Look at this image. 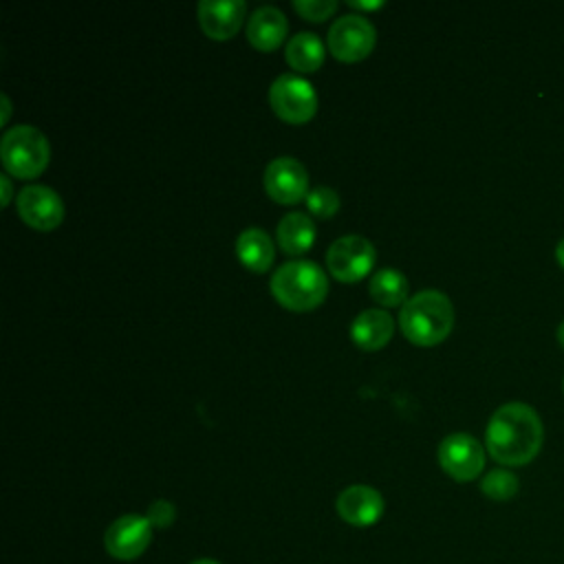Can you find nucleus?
Wrapping results in <instances>:
<instances>
[{"mask_svg":"<svg viewBox=\"0 0 564 564\" xmlns=\"http://www.w3.org/2000/svg\"><path fill=\"white\" fill-rule=\"evenodd\" d=\"M544 443L540 414L522 401L500 405L485 430V447L494 460L507 467L531 463Z\"/></svg>","mask_w":564,"mask_h":564,"instance_id":"f257e3e1","label":"nucleus"},{"mask_svg":"<svg viewBox=\"0 0 564 564\" xmlns=\"http://www.w3.org/2000/svg\"><path fill=\"white\" fill-rule=\"evenodd\" d=\"M399 326L412 344L436 346L454 328V306L443 291H419L401 306Z\"/></svg>","mask_w":564,"mask_h":564,"instance_id":"f03ea898","label":"nucleus"},{"mask_svg":"<svg viewBox=\"0 0 564 564\" xmlns=\"http://www.w3.org/2000/svg\"><path fill=\"white\" fill-rule=\"evenodd\" d=\"M271 295L289 311H313L328 295V278L324 269L311 260H291L271 275Z\"/></svg>","mask_w":564,"mask_h":564,"instance_id":"7ed1b4c3","label":"nucleus"},{"mask_svg":"<svg viewBox=\"0 0 564 564\" xmlns=\"http://www.w3.org/2000/svg\"><path fill=\"white\" fill-rule=\"evenodd\" d=\"M0 156L7 174L29 181L46 170L51 161V145L37 128L20 123L2 134Z\"/></svg>","mask_w":564,"mask_h":564,"instance_id":"20e7f679","label":"nucleus"},{"mask_svg":"<svg viewBox=\"0 0 564 564\" xmlns=\"http://www.w3.org/2000/svg\"><path fill=\"white\" fill-rule=\"evenodd\" d=\"M269 104L282 121L293 126L311 121L317 112V95L311 82L295 73H284L273 79L269 88Z\"/></svg>","mask_w":564,"mask_h":564,"instance_id":"39448f33","label":"nucleus"},{"mask_svg":"<svg viewBox=\"0 0 564 564\" xmlns=\"http://www.w3.org/2000/svg\"><path fill=\"white\" fill-rule=\"evenodd\" d=\"M375 245L364 236H341L326 251V267L330 275L344 284L364 280L375 264Z\"/></svg>","mask_w":564,"mask_h":564,"instance_id":"423d86ee","label":"nucleus"},{"mask_svg":"<svg viewBox=\"0 0 564 564\" xmlns=\"http://www.w3.org/2000/svg\"><path fill=\"white\" fill-rule=\"evenodd\" d=\"M377 31L372 22L359 13L337 18L328 29V51L341 62H359L375 48Z\"/></svg>","mask_w":564,"mask_h":564,"instance_id":"0eeeda50","label":"nucleus"},{"mask_svg":"<svg viewBox=\"0 0 564 564\" xmlns=\"http://www.w3.org/2000/svg\"><path fill=\"white\" fill-rule=\"evenodd\" d=\"M438 465L449 478L458 482H469L480 476L485 467V447L471 434H447L438 445Z\"/></svg>","mask_w":564,"mask_h":564,"instance_id":"6e6552de","label":"nucleus"},{"mask_svg":"<svg viewBox=\"0 0 564 564\" xmlns=\"http://www.w3.org/2000/svg\"><path fill=\"white\" fill-rule=\"evenodd\" d=\"M264 192L282 205H295L306 198L308 189V172L306 167L293 156H278L273 159L262 176Z\"/></svg>","mask_w":564,"mask_h":564,"instance_id":"1a4fd4ad","label":"nucleus"},{"mask_svg":"<svg viewBox=\"0 0 564 564\" xmlns=\"http://www.w3.org/2000/svg\"><path fill=\"white\" fill-rule=\"evenodd\" d=\"M152 529L154 527L145 516L126 513L110 522L104 533V546L115 560H134L148 549Z\"/></svg>","mask_w":564,"mask_h":564,"instance_id":"9d476101","label":"nucleus"},{"mask_svg":"<svg viewBox=\"0 0 564 564\" xmlns=\"http://www.w3.org/2000/svg\"><path fill=\"white\" fill-rule=\"evenodd\" d=\"M18 214L31 229L53 231L64 220V203L46 185H26L18 192Z\"/></svg>","mask_w":564,"mask_h":564,"instance_id":"9b49d317","label":"nucleus"},{"mask_svg":"<svg viewBox=\"0 0 564 564\" xmlns=\"http://www.w3.org/2000/svg\"><path fill=\"white\" fill-rule=\"evenodd\" d=\"M247 15L242 0H203L198 2V22L207 37L231 40Z\"/></svg>","mask_w":564,"mask_h":564,"instance_id":"f8f14e48","label":"nucleus"},{"mask_svg":"<svg viewBox=\"0 0 564 564\" xmlns=\"http://www.w3.org/2000/svg\"><path fill=\"white\" fill-rule=\"evenodd\" d=\"M335 507L344 522L352 527H370L383 516L386 502L375 487L350 485L337 496Z\"/></svg>","mask_w":564,"mask_h":564,"instance_id":"ddd939ff","label":"nucleus"},{"mask_svg":"<svg viewBox=\"0 0 564 564\" xmlns=\"http://www.w3.org/2000/svg\"><path fill=\"white\" fill-rule=\"evenodd\" d=\"M286 31H289V22L284 13L271 4L258 7L247 20V40L251 42L253 48L264 53L280 48V44L286 37Z\"/></svg>","mask_w":564,"mask_h":564,"instance_id":"4468645a","label":"nucleus"},{"mask_svg":"<svg viewBox=\"0 0 564 564\" xmlns=\"http://www.w3.org/2000/svg\"><path fill=\"white\" fill-rule=\"evenodd\" d=\"M394 333V319L383 308H366L350 324V337L361 350H381Z\"/></svg>","mask_w":564,"mask_h":564,"instance_id":"2eb2a0df","label":"nucleus"},{"mask_svg":"<svg viewBox=\"0 0 564 564\" xmlns=\"http://www.w3.org/2000/svg\"><path fill=\"white\" fill-rule=\"evenodd\" d=\"M236 256L240 264L253 273H264L275 260V245L260 227H247L236 238Z\"/></svg>","mask_w":564,"mask_h":564,"instance_id":"dca6fc26","label":"nucleus"},{"mask_svg":"<svg viewBox=\"0 0 564 564\" xmlns=\"http://www.w3.org/2000/svg\"><path fill=\"white\" fill-rule=\"evenodd\" d=\"M275 238L286 256H302L315 242V223L302 212H291L278 223Z\"/></svg>","mask_w":564,"mask_h":564,"instance_id":"f3484780","label":"nucleus"},{"mask_svg":"<svg viewBox=\"0 0 564 564\" xmlns=\"http://www.w3.org/2000/svg\"><path fill=\"white\" fill-rule=\"evenodd\" d=\"M324 55L326 51L322 40L311 31L295 33L284 46V57L297 73H315L324 64Z\"/></svg>","mask_w":564,"mask_h":564,"instance_id":"a211bd4d","label":"nucleus"},{"mask_svg":"<svg viewBox=\"0 0 564 564\" xmlns=\"http://www.w3.org/2000/svg\"><path fill=\"white\" fill-rule=\"evenodd\" d=\"M368 291L379 306H403L408 302V278L401 271L386 267L370 278Z\"/></svg>","mask_w":564,"mask_h":564,"instance_id":"6ab92c4d","label":"nucleus"},{"mask_svg":"<svg viewBox=\"0 0 564 564\" xmlns=\"http://www.w3.org/2000/svg\"><path fill=\"white\" fill-rule=\"evenodd\" d=\"M518 476L509 469H491L480 480V491L491 500H511L518 494Z\"/></svg>","mask_w":564,"mask_h":564,"instance_id":"aec40b11","label":"nucleus"},{"mask_svg":"<svg viewBox=\"0 0 564 564\" xmlns=\"http://www.w3.org/2000/svg\"><path fill=\"white\" fill-rule=\"evenodd\" d=\"M306 209L317 218H330L339 209V196L326 185H317L306 194Z\"/></svg>","mask_w":564,"mask_h":564,"instance_id":"412c9836","label":"nucleus"},{"mask_svg":"<svg viewBox=\"0 0 564 564\" xmlns=\"http://www.w3.org/2000/svg\"><path fill=\"white\" fill-rule=\"evenodd\" d=\"M293 9L311 22H322L335 13L337 2L335 0H295Z\"/></svg>","mask_w":564,"mask_h":564,"instance_id":"4be33fe9","label":"nucleus"},{"mask_svg":"<svg viewBox=\"0 0 564 564\" xmlns=\"http://www.w3.org/2000/svg\"><path fill=\"white\" fill-rule=\"evenodd\" d=\"M145 518L150 520V524L154 529H165L174 522L176 518V507L170 502V500H154L150 507H148V513Z\"/></svg>","mask_w":564,"mask_h":564,"instance_id":"5701e85b","label":"nucleus"},{"mask_svg":"<svg viewBox=\"0 0 564 564\" xmlns=\"http://www.w3.org/2000/svg\"><path fill=\"white\" fill-rule=\"evenodd\" d=\"M0 183H2V205H9V203H11V196H13V187H11L9 174H2V176H0Z\"/></svg>","mask_w":564,"mask_h":564,"instance_id":"b1692460","label":"nucleus"},{"mask_svg":"<svg viewBox=\"0 0 564 564\" xmlns=\"http://www.w3.org/2000/svg\"><path fill=\"white\" fill-rule=\"evenodd\" d=\"M348 7L350 9H379V7H383V2H357V0H348Z\"/></svg>","mask_w":564,"mask_h":564,"instance_id":"393cba45","label":"nucleus"},{"mask_svg":"<svg viewBox=\"0 0 564 564\" xmlns=\"http://www.w3.org/2000/svg\"><path fill=\"white\" fill-rule=\"evenodd\" d=\"M555 260L560 262V267L564 269V238L557 242V247H555Z\"/></svg>","mask_w":564,"mask_h":564,"instance_id":"a878e982","label":"nucleus"},{"mask_svg":"<svg viewBox=\"0 0 564 564\" xmlns=\"http://www.w3.org/2000/svg\"><path fill=\"white\" fill-rule=\"evenodd\" d=\"M2 108H4V119H2V121H7V119H9V112H11V101H9L7 95H2Z\"/></svg>","mask_w":564,"mask_h":564,"instance_id":"bb28decb","label":"nucleus"},{"mask_svg":"<svg viewBox=\"0 0 564 564\" xmlns=\"http://www.w3.org/2000/svg\"><path fill=\"white\" fill-rule=\"evenodd\" d=\"M555 335H557V341H560V346L564 348V319L560 322V326H557V333H555Z\"/></svg>","mask_w":564,"mask_h":564,"instance_id":"cd10ccee","label":"nucleus"},{"mask_svg":"<svg viewBox=\"0 0 564 564\" xmlns=\"http://www.w3.org/2000/svg\"><path fill=\"white\" fill-rule=\"evenodd\" d=\"M192 564H220V562L209 560V557H203V560H196V562H192Z\"/></svg>","mask_w":564,"mask_h":564,"instance_id":"c85d7f7f","label":"nucleus"}]
</instances>
